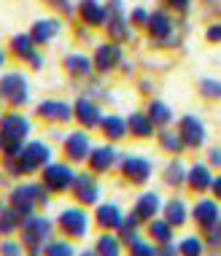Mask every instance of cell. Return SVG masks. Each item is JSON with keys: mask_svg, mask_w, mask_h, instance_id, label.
<instances>
[{"mask_svg": "<svg viewBox=\"0 0 221 256\" xmlns=\"http://www.w3.org/2000/svg\"><path fill=\"white\" fill-rule=\"evenodd\" d=\"M11 205L19 208L24 216H30V213H36V205H49V186L36 181L16 184L11 189Z\"/></svg>", "mask_w": 221, "mask_h": 256, "instance_id": "cell-1", "label": "cell"}, {"mask_svg": "<svg viewBox=\"0 0 221 256\" xmlns=\"http://www.w3.org/2000/svg\"><path fill=\"white\" fill-rule=\"evenodd\" d=\"M52 240V221L40 213H30L22 221V243L30 248V251H40L46 243Z\"/></svg>", "mask_w": 221, "mask_h": 256, "instance_id": "cell-2", "label": "cell"}, {"mask_svg": "<svg viewBox=\"0 0 221 256\" xmlns=\"http://www.w3.org/2000/svg\"><path fill=\"white\" fill-rule=\"evenodd\" d=\"M0 98L8 100L11 106H24L30 100V84H27L24 73L11 70L0 78Z\"/></svg>", "mask_w": 221, "mask_h": 256, "instance_id": "cell-3", "label": "cell"}, {"mask_svg": "<svg viewBox=\"0 0 221 256\" xmlns=\"http://www.w3.org/2000/svg\"><path fill=\"white\" fill-rule=\"evenodd\" d=\"M30 132H32V127H30V119L24 114L11 110V114L0 116V135H3L6 143H24L30 138Z\"/></svg>", "mask_w": 221, "mask_h": 256, "instance_id": "cell-4", "label": "cell"}, {"mask_svg": "<svg viewBox=\"0 0 221 256\" xmlns=\"http://www.w3.org/2000/svg\"><path fill=\"white\" fill-rule=\"evenodd\" d=\"M16 156L22 162L24 172H36V170H44L52 162V148L44 140H27Z\"/></svg>", "mask_w": 221, "mask_h": 256, "instance_id": "cell-5", "label": "cell"}, {"mask_svg": "<svg viewBox=\"0 0 221 256\" xmlns=\"http://www.w3.org/2000/svg\"><path fill=\"white\" fill-rule=\"evenodd\" d=\"M57 224L60 230L68 234V238H86L89 232V213L84 208H65V210L57 216Z\"/></svg>", "mask_w": 221, "mask_h": 256, "instance_id": "cell-6", "label": "cell"}, {"mask_svg": "<svg viewBox=\"0 0 221 256\" xmlns=\"http://www.w3.org/2000/svg\"><path fill=\"white\" fill-rule=\"evenodd\" d=\"M76 181V172L70 164L65 162H49L44 168V184L49 186V192H65L70 189Z\"/></svg>", "mask_w": 221, "mask_h": 256, "instance_id": "cell-7", "label": "cell"}, {"mask_svg": "<svg viewBox=\"0 0 221 256\" xmlns=\"http://www.w3.org/2000/svg\"><path fill=\"white\" fill-rule=\"evenodd\" d=\"M119 170H122V176H127L132 184H143V181H148V176H151V162L143 156H138V154H122L119 156Z\"/></svg>", "mask_w": 221, "mask_h": 256, "instance_id": "cell-8", "label": "cell"}, {"mask_svg": "<svg viewBox=\"0 0 221 256\" xmlns=\"http://www.w3.org/2000/svg\"><path fill=\"white\" fill-rule=\"evenodd\" d=\"M73 194L78 202L84 205H94L100 200V184L92 172H76V181H73Z\"/></svg>", "mask_w": 221, "mask_h": 256, "instance_id": "cell-9", "label": "cell"}, {"mask_svg": "<svg viewBox=\"0 0 221 256\" xmlns=\"http://www.w3.org/2000/svg\"><path fill=\"white\" fill-rule=\"evenodd\" d=\"M65 154L70 162H84V159H89V154H92V143H89V135L86 132H70L65 138Z\"/></svg>", "mask_w": 221, "mask_h": 256, "instance_id": "cell-10", "label": "cell"}, {"mask_svg": "<svg viewBox=\"0 0 221 256\" xmlns=\"http://www.w3.org/2000/svg\"><path fill=\"white\" fill-rule=\"evenodd\" d=\"M73 114L78 116V122L84 124V127H100V122H102L100 106L94 100H89V98H78V100H76Z\"/></svg>", "mask_w": 221, "mask_h": 256, "instance_id": "cell-11", "label": "cell"}, {"mask_svg": "<svg viewBox=\"0 0 221 256\" xmlns=\"http://www.w3.org/2000/svg\"><path fill=\"white\" fill-rule=\"evenodd\" d=\"M94 218L102 230H119L122 221H124V213L116 202H100L98 210H94Z\"/></svg>", "mask_w": 221, "mask_h": 256, "instance_id": "cell-12", "label": "cell"}, {"mask_svg": "<svg viewBox=\"0 0 221 256\" xmlns=\"http://www.w3.org/2000/svg\"><path fill=\"white\" fill-rule=\"evenodd\" d=\"M78 16L92 27H100V24L108 22V11H106V6H102L100 0H81L78 3Z\"/></svg>", "mask_w": 221, "mask_h": 256, "instance_id": "cell-13", "label": "cell"}, {"mask_svg": "<svg viewBox=\"0 0 221 256\" xmlns=\"http://www.w3.org/2000/svg\"><path fill=\"white\" fill-rule=\"evenodd\" d=\"M122 60V46L116 44H100L94 49V68L98 70H114Z\"/></svg>", "mask_w": 221, "mask_h": 256, "instance_id": "cell-14", "label": "cell"}, {"mask_svg": "<svg viewBox=\"0 0 221 256\" xmlns=\"http://www.w3.org/2000/svg\"><path fill=\"white\" fill-rule=\"evenodd\" d=\"M38 116H44V119H49V122H70L73 119V110L68 102H62V100H44L38 106Z\"/></svg>", "mask_w": 221, "mask_h": 256, "instance_id": "cell-15", "label": "cell"}, {"mask_svg": "<svg viewBox=\"0 0 221 256\" xmlns=\"http://www.w3.org/2000/svg\"><path fill=\"white\" fill-rule=\"evenodd\" d=\"M119 156L122 154H116L114 146H98V148H92V154H89V164H92L94 172H108L116 162H119Z\"/></svg>", "mask_w": 221, "mask_h": 256, "instance_id": "cell-16", "label": "cell"}, {"mask_svg": "<svg viewBox=\"0 0 221 256\" xmlns=\"http://www.w3.org/2000/svg\"><path fill=\"white\" fill-rule=\"evenodd\" d=\"M181 140L192 148L205 140V127H202V122H200L197 116H184L181 119Z\"/></svg>", "mask_w": 221, "mask_h": 256, "instance_id": "cell-17", "label": "cell"}, {"mask_svg": "<svg viewBox=\"0 0 221 256\" xmlns=\"http://www.w3.org/2000/svg\"><path fill=\"white\" fill-rule=\"evenodd\" d=\"M108 32L114 38H130V27L124 22V14H122V0H110V16H108Z\"/></svg>", "mask_w": 221, "mask_h": 256, "instance_id": "cell-18", "label": "cell"}, {"mask_svg": "<svg viewBox=\"0 0 221 256\" xmlns=\"http://www.w3.org/2000/svg\"><path fill=\"white\" fill-rule=\"evenodd\" d=\"M100 130H102V135H106L108 140H122V138L130 132V124L124 122L122 116L110 114V116H102V122H100Z\"/></svg>", "mask_w": 221, "mask_h": 256, "instance_id": "cell-19", "label": "cell"}, {"mask_svg": "<svg viewBox=\"0 0 221 256\" xmlns=\"http://www.w3.org/2000/svg\"><path fill=\"white\" fill-rule=\"evenodd\" d=\"M156 210H160V197L154 194V192H146V194H140L135 200V216L140 221H148L156 216Z\"/></svg>", "mask_w": 221, "mask_h": 256, "instance_id": "cell-20", "label": "cell"}, {"mask_svg": "<svg viewBox=\"0 0 221 256\" xmlns=\"http://www.w3.org/2000/svg\"><path fill=\"white\" fill-rule=\"evenodd\" d=\"M22 221H24V213L14 205H6L0 210V232L3 234H14V230H22Z\"/></svg>", "mask_w": 221, "mask_h": 256, "instance_id": "cell-21", "label": "cell"}, {"mask_svg": "<svg viewBox=\"0 0 221 256\" xmlns=\"http://www.w3.org/2000/svg\"><path fill=\"white\" fill-rule=\"evenodd\" d=\"M65 68L70 76H78V78H86L94 68V60H89L86 54H68L65 57Z\"/></svg>", "mask_w": 221, "mask_h": 256, "instance_id": "cell-22", "label": "cell"}, {"mask_svg": "<svg viewBox=\"0 0 221 256\" xmlns=\"http://www.w3.org/2000/svg\"><path fill=\"white\" fill-rule=\"evenodd\" d=\"M57 32H60V22H57V19H40V22H36V27L30 30V36H32L36 44H46V40H52Z\"/></svg>", "mask_w": 221, "mask_h": 256, "instance_id": "cell-23", "label": "cell"}, {"mask_svg": "<svg viewBox=\"0 0 221 256\" xmlns=\"http://www.w3.org/2000/svg\"><path fill=\"white\" fill-rule=\"evenodd\" d=\"M170 30H172V22H170V16L164 11H156V14H151V16H148V32L154 38L164 40L170 36Z\"/></svg>", "mask_w": 221, "mask_h": 256, "instance_id": "cell-24", "label": "cell"}, {"mask_svg": "<svg viewBox=\"0 0 221 256\" xmlns=\"http://www.w3.org/2000/svg\"><path fill=\"white\" fill-rule=\"evenodd\" d=\"M130 124V132L138 135V138H148L151 132H154V122H151V116H143V114H132L127 119Z\"/></svg>", "mask_w": 221, "mask_h": 256, "instance_id": "cell-25", "label": "cell"}, {"mask_svg": "<svg viewBox=\"0 0 221 256\" xmlns=\"http://www.w3.org/2000/svg\"><path fill=\"white\" fill-rule=\"evenodd\" d=\"M186 181H189L192 189L202 192V189H208V186H210V170L205 168V164H194V168L189 170V176H186Z\"/></svg>", "mask_w": 221, "mask_h": 256, "instance_id": "cell-26", "label": "cell"}, {"mask_svg": "<svg viewBox=\"0 0 221 256\" xmlns=\"http://www.w3.org/2000/svg\"><path fill=\"white\" fill-rule=\"evenodd\" d=\"M194 218L200 221V224H205V226H213V224H216V218H218V208H216V202H210V200H202V202L194 208Z\"/></svg>", "mask_w": 221, "mask_h": 256, "instance_id": "cell-27", "label": "cell"}, {"mask_svg": "<svg viewBox=\"0 0 221 256\" xmlns=\"http://www.w3.org/2000/svg\"><path fill=\"white\" fill-rule=\"evenodd\" d=\"M94 251L100 256H122V240L114 234H100V240L94 243Z\"/></svg>", "mask_w": 221, "mask_h": 256, "instance_id": "cell-28", "label": "cell"}, {"mask_svg": "<svg viewBox=\"0 0 221 256\" xmlns=\"http://www.w3.org/2000/svg\"><path fill=\"white\" fill-rule=\"evenodd\" d=\"M148 234H151V240H156V243H162V246H168L170 240H172V224L170 221H151V226H148Z\"/></svg>", "mask_w": 221, "mask_h": 256, "instance_id": "cell-29", "label": "cell"}, {"mask_svg": "<svg viewBox=\"0 0 221 256\" xmlns=\"http://www.w3.org/2000/svg\"><path fill=\"white\" fill-rule=\"evenodd\" d=\"M164 221H170L172 226L184 224V221H186V205H184V200H170V202L164 205Z\"/></svg>", "mask_w": 221, "mask_h": 256, "instance_id": "cell-30", "label": "cell"}, {"mask_svg": "<svg viewBox=\"0 0 221 256\" xmlns=\"http://www.w3.org/2000/svg\"><path fill=\"white\" fill-rule=\"evenodd\" d=\"M36 40H32V36H14L11 46H14V54H19V57L24 60H32V54H36Z\"/></svg>", "mask_w": 221, "mask_h": 256, "instance_id": "cell-31", "label": "cell"}, {"mask_svg": "<svg viewBox=\"0 0 221 256\" xmlns=\"http://www.w3.org/2000/svg\"><path fill=\"white\" fill-rule=\"evenodd\" d=\"M138 224H140L138 216H127L122 221V226H119V240L122 243H132V240H138Z\"/></svg>", "mask_w": 221, "mask_h": 256, "instance_id": "cell-32", "label": "cell"}, {"mask_svg": "<svg viewBox=\"0 0 221 256\" xmlns=\"http://www.w3.org/2000/svg\"><path fill=\"white\" fill-rule=\"evenodd\" d=\"M44 256H76V248L68 240H49L44 246Z\"/></svg>", "mask_w": 221, "mask_h": 256, "instance_id": "cell-33", "label": "cell"}, {"mask_svg": "<svg viewBox=\"0 0 221 256\" xmlns=\"http://www.w3.org/2000/svg\"><path fill=\"white\" fill-rule=\"evenodd\" d=\"M164 181H168L170 186H178V184H184L186 181V170L181 168V162H172V164H168V170H164Z\"/></svg>", "mask_w": 221, "mask_h": 256, "instance_id": "cell-34", "label": "cell"}, {"mask_svg": "<svg viewBox=\"0 0 221 256\" xmlns=\"http://www.w3.org/2000/svg\"><path fill=\"white\" fill-rule=\"evenodd\" d=\"M151 122H156V124H168L170 119H172V114H170V108L164 106V102H154L151 106Z\"/></svg>", "mask_w": 221, "mask_h": 256, "instance_id": "cell-35", "label": "cell"}, {"mask_svg": "<svg viewBox=\"0 0 221 256\" xmlns=\"http://www.w3.org/2000/svg\"><path fill=\"white\" fill-rule=\"evenodd\" d=\"M132 256H156V251H154V246L148 243V240H143V238H138V240H132Z\"/></svg>", "mask_w": 221, "mask_h": 256, "instance_id": "cell-36", "label": "cell"}, {"mask_svg": "<svg viewBox=\"0 0 221 256\" xmlns=\"http://www.w3.org/2000/svg\"><path fill=\"white\" fill-rule=\"evenodd\" d=\"M200 251H202V246H200L197 238H186L181 243V254L184 256H200Z\"/></svg>", "mask_w": 221, "mask_h": 256, "instance_id": "cell-37", "label": "cell"}, {"mask_svg": "<svg viewBox=\"0 0 221 256\" xmlns=\"http://www.w3.org/2000/svg\"><path fill=\"white\" fill-rule=\"evenodd\" d=\"M0 254L3 256H22V246L14 243V240H3L0 243Z\"/></svg>", "mask_w": 221, "mask_h": 256, "instance_id": "cell-38", "label": "cell"}, {"mask_svg": "<svg viewBox=\"0 0 221 256\" xmlns=\"http://www.w3.org/2000/svg\"><path fill=\"white\" fill-rule=\"evenodd\" d=\"M160 143H162L168 151H178V148H181V140H178L172 132H162V135H160Z\"/></svg>", "mask_w": 221, "mask_h": 256, "instance_id": "cell-39", "label": "cell"}, {"mask_svg": "<svg viewBox=\"0 0 221 256\" xmlns=\"http://www.w3.org/2000/svg\"><path fill=\"white\" fill-rule=\"evenodd\" d=\"M202 92L213 94V98H221V81H202Z\"/></svg>", "mask_w": 221, "mask_h": 256, "instance_id": "cell-40", "label": "cell"}, {"mask_svg": "<svg viewBox=\"0 0 221 256\" xmlns=\"http://www.w3.org/2000/svg\"><path fill=\"white\" fill-rule=\"evenodd\" d=\"M46 3L54 6V8H60V11H65V14H70V11H73L70 0H46Z\"/></svg>", "mask_w": 221, "mask_h": 256, "instance_id": "cell-41", "label": "cell"}, {"mask_svg": "<svg viewBox=\"0 0 221 256\" xmlns=\"http://www.w3.org/2000/svg\"><path fill=\"white\" fill-rule=\"evenodd\" d=\"M132 19H135V24H146V22H148V14L143 11V8H135Z\"/></svg>", "mask_w": 221, "mask_h": 256, "instance_id": "cell-42", "label": "cell"}, {"mask_svg": "<svg viewBox=\"0 0 221 256\" xmlns=\"http://www.w3.org/2000/svg\"><path fill=\"white\" fill-rule=\"evenodd\" d=\"M49 138H52V140H57V143H65V138H68V135H62L60 130H52V132H49Z\"/></svg>", "mask_w": 221, "mask_h": 256, "instance_id": "cell-43", "label": "cell"}, {"mask_svg": "<svg viewBox=\"0 0 221 256\" xmlns=\"http://www.w3.org/2000/svg\"><path fill=\"white\" fill-rule=\"evenodd\" d=\"M156 256H176V251H172L170 243H168V246H164V251H156Z\"/></svg>", "mask_w": 221, "mask_h": 256, "instance_id": "cell-44", "label": "cell"}, {"mask_svg": "<svg viewBox=\"0 0 221 256\" xmlns=\"http://www.w3.org/2000/svg\"><path fill=\"white\" fill-rule=\"evenodd\" d=\"M172 6H176V8H186V6H189V0H170Z\"/></svg>", "mask_w": 221, "mask_h": 256, "instance_id": "cell-45", "label": "cell"}, {"mask_svg": "<svg viewBox=\"0 0 221 256\" xmlns=\"http://www.w3.org/2000/svg\"><path fill=\"white\" fill-rule=\"evenodd\" d=\"M213 192H216V197H221V178H218V181H213Z\"/></svg>", "mask_w": 221, "mask_h": 256, "instance_id": "cell-46", "label": "cell"}, {"mask_svg": "<svg viewBox=\"0 0 221 256\" xmlns=\"http://www.w3.org/2000/svg\"><path fill=\"white\" fill-rule=\"evenodd\" d=\"M78 256H100L98 251H84V254H78Z\"/></svg>", "mask_w": 221, "mask_h": 256, "instance_id": "cell-47", "label": "cell"}, {"mask_svg": "<svg viewBox=\"0 0 221 256\" xmlns=\"http://www.w3.org/2000/svg\"><path fill=\"white\" fill-rule=\"evenodd\" d=\"M6 65V54H3V49H0V68Z\"/></svg>", "mask_w": 221, "mask_h": 256, "instance_id": "cell-48", "label": "cell"}, {"mask_svg": "<svg viewBox=\"0 0 221 256\" xmlns=\"http://www.w3.org/2000/svg\"><path fill=\"white\" fill-rule=\"evenodd\" d=\"M3 208H6V205H3V200H0V210H3Z\"/></svg>", "mask_w": 221, "mask_h": 256, "instance_id": "cell-49", "label": "cell"}, {"mask_svg": "<svg viewBox=\"0 0 221 256\" xmlns=\"http://www.w3.org/2000/svg\"><path fill=\"white\" fill-rule=\"evenodd\" d=\"M32 256H38V254H36V251H32Z\"/></svg>", "mask_w": 221, "mask_h": 256, "instance_id": "cell-50", "label": "cell"}]
</instances>
